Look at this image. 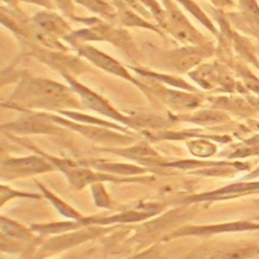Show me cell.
<instances>
[{
    "mask_svg": "<svg viewBox=\"0 0 259 259\" xmlns=\"http://www.w3.org/2000/svg\"><path fill=\"white\" fill-rule=\"evenodd\" d=\"M79 2H82L85 5L90 6L91 8H95V9H102L104 8L103 5H101L100 2H98L97 0H78Z\"/></svg>",
    "mask_w": 259,
    "mask_h": 259,
    "instance_id": "277c9868",
    "label": "cell"
},
{
    "mask_svg": "<svg viewBox=\"0 0 259 259\" xmlns=\"http://www.w3.org/2000/svg\"><path fill=\"white\" fill-rule=\"evenodd\" d=\"M40 19H41L40 20V24L42 26H45L46 28H48V29H51V30L57 29L58 30L62 26V24H59L60 21L58 19H56V18H54V17H52L50 15L40 17Z\"/></svg>",
    "mask_w": 259,
    "mask_h": 259,
    "instance_id": "3957f363",
    "label": "cell"
},
{
    "mask_svg": "<svg viewBox=\"0 0 259 259\" xmlns=\"http://www.w3.org/2000/svg\"><path fill=\"white\" fill-rule=\"evenodd\" d=\"M242 77L247 88L259 95V79L252 75L250 72H242Z\"/></svg>",
    "mask_w": 259,
    "mask_h": 259,
    "instance_id": "7a4b0ae2",
    "label": "cell"
},
{
    "mask_svg": "<svg viewBox=\"0 0 259 259\" xmlns=\"http://www.w3.org/2000/svg\"><path fill=\"white\" fill-rule=\"evenodd\" d=\"M257 219H259V218H257Z\"/></svg>",
    "mask_w": 259,
    "mask_h": 259,
    "instance_id": "52a82bcc",
    "label": "cell"
},
{
    "mask_svg": "<svg viewBox=\"0 0 259 259\" xmlns=\"http://www.w3.org/2000/svg\"><path fill=\"white\" fill-rule=\"evenodd\" d=\"M259 175V168H257L254 172H252V174L246 178H254V177H257Z\"/></svg>",
    "mask_w": 259,
    "mask_h": 259,
    "instance_id": "5b68a950",
    "label": "cell"
},
{
    "mask_svg": "<svg viewBox=\"0 0 259 259\" xmlns=\"http://www.w3.org/2000/svg\"><path fill=\"white\" fill-rule=\"evenodd\" d=\"M244 13L259 19V6L255 0H240Z\"/></svg>",
    "mask_w": 259,
    "mask_h": 259,
    "instance_id": "6da1fadb",
    "label": "cell"
},
{
    "mask_svg": "<svg viewBox=\"0 0 259 259\" xmlns=\"http://www.w3.org/2000/svg\"><path fill=\"white\" fill-rule=\"evenodd\" d=\"M135 259H138V258H135ZM139 259H141V258H139Z\"/></svg>",
    "mask_w": 259,
    "mask_h": 259,
    "instance_id": "8992f818",
    "label": "cell"
}]
</instances>
